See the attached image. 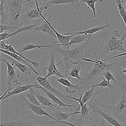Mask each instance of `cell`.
Wrapping results in <instances>:
<instances>
[{"instance_id":"cell-13","label":"cell","mask_w":126,"mask_h":126,"mask_svg":"<svg viewBox=\"0 0 126 126\" xmlns=\"http://www.w3.org/2000/svg\"><path fill=\"white\" fill-rule=\"evenodd\" d=\"M0 59L6 60L13 66L17 68L21 72V73L24 75H27L29 73H31L29 70V69H31V68L29 66H28L26 64L21 62H19L16 61V60L12 58L10 56L7 55H6L2 52H1Z\"/></svg>"},{"instance_id":"cell-21","label":"cell","mask_w":126,"mask_h":126,"mask_svg":"<svg viewBox=\"0 0 126 126\" xmlns=\"http://www.w3.org/2000/svg\"><path fill=\"white\" fill-rule=\"evenodd\" d=\"M93 110L98 115H99L108 123H109V125L113 126H124L123 124L120 123L116 118H115L111 115L109 114H107L106 113L98 108H93Z\"/></svg>"},{"instance_id":"cell-20","label":"cell","mask_w":126,"mask_h":126,"mask_svg":"<svg viewBox=\"0 0 126 126\" xmlns=\"http://www.w3.org/2000/svg\"><path fill=\"white\" fill-rule=\"evenodd\" d=\"M73 35L68 43V45L70 47L80 44H84L87 42H90L91 39H93V35L89 34H78Z\"/></svg>"},{"instance_id":"cell-44","label":"cell","mask_w":126,"mask_h":126,"mask_svg":"<svg viewBox=\"0 0 126 126\" xmlns=\"http://www.w3.org/2000/svg\"><path fill=\"white\" fill-rule=\"evenodd\" d=\"M110 126H111V125H110Z\"/></svg>"},{"instance_id":"cell-12","label":"cell","mask_w":126,"mask_h":126,"mask_svg":"<svg viewBox=\"0 0 126 126\" xmlns=\"http://www.w3.org/2000/svg\"><path fill=\"white\" fill-rule=\"evenodd\" d=\"M36 89H39L42 91L53 102L54 104L57 105L58 107H63L64 110H66L67 108H75L77 106V105L74 104H68L64 103L62 100H61L59 97L57 96L56 95L53 94L49 91H48L47 89H46L43 87L40 86L39 84L37 86Z\"/></svg>"},{"instance_id":"cell-17","label":"cell","mask_w":126,"mask_h":126,"mask_svg":"<svg viewBox=\"0 0 126 126\" xmlns=\"http://www.w3.org/2000/svg\"><path fill=\"white\" fill-rule=\"evenodd\" d=\"M37 25L35 24L28 25L26 26H23L22 27H19L17 30L13 32L8 33L7 32H4L0 33V41L7 40V39H10L11 37L17 35L18 34L24 32H26L28 31H30L32 29L34 28Z\"/></svg>"},{"instance_id":"cell-43","label":"cell","mask_w":126,"mask_h":126,"mask_svg":"<svg viewBox=\"0 0 126 126\" xmlns=\"http://www.w3.org/2000/svg\"><path fill=\"white\" fill-rule=\"evenodd\" d=\"M122 2H123V1H124V0H122Z\"/></svg>"},{"instance_id":"cell-36","label":"cell","mask_w":126,"mask_h":126,"mask_svg":"<svg viewBox=\"0 0 126 126\" xmlns=\"http://www.w3.org/2000/svg\"><path fill=\"white\" fill-rule=\"evenodd\" d=\"M19 27L13 26H11V25H8L7 24H0V33L5 32V31H9L10 30H13V29H18Z\"/></svg>"},{"instance_id":"cell-9","label":"cell","mask_w":126,"mask_h":126,"mask_svg":"<svg viewBox=\"0 0 126 126\" xmlns=\"http://www.w3.org/2000/svg\"><path fill=\"white\" fill-rule=\"evenodd\" d=\"M36 79L38 83L41 86L45 88L48 91L56 95L57 96L59 97L61 100L64 99L65 98H68L70 99V96L67 95L63 94L59 90L54 88L47 80V78H45L44 77H42L40 75L36 76Z\"/></svg>"},{"instance_id":"cell-26","label":"cell","mask_w":126,"mask_h":126,"mask_svg":"<svg viewBox=\"0 0 126 126\" xmlns=\"http://www.w3.org/2000/svg\"><path fill=\"white\" fill-rule=\"evenodd\" d=\"M35 96H36L38 101L40 103V104L41 105V106L43 109H44L46 106H47V107H49L53 112H55V110L53 108V107H55L56 108H57V109H58L59 108L57 105H56L55 104L52 103L45 96H44L43 95H42L40 94H38L37 93H36L35 92Z\"/></svg>"},{"instance_id":"cell-22","label":"cell","mask_w":126,"mask_h":126,"mask_svg":"<svg viewBox=\"0 0 126 126\" xmlns=\"http://www.w3.org/2000/svg\"><path fill=\"white\" fill-rule=\"evenodd\" d=\"M5 41L6 40L0 41V49H3V50H7L8 51H9V52H12V53H15V54H16L21 56L22 58H23L24 59H25L27 61H28L30 63H31L32 65L35 67H38L39 66V64H38V63H37L36 62H34V61H32L30 60L29 59H28V58L25 57L22 54H21L19 52H18V51H17L13 47V46H12L11 44H7L5 43Z\"/></svg>"},{"instance_id":"cell-42","label":"cell","mask_w":126,"mask_h":126,"mask_svg":"<svg viewBox=\"0 0 126 126\" xmlns=\"http://www.w3.org/2000/svg\"><path fill=\"white\" fill-rule=\"evenodd\" d=\"M48 0H45V1H48Z\"/></svg>"},{"instance_id":"cell-28","label":"cell","mask_w":126,"mask_h":126,"mask_svg":"<svg viewBox=\"0 0 126 126\" xmlns=\"http://www.w3.org/2000/svg\"><path fill=\"white\" fill-rule=\"evenodd\" d=\"M5 0H0V24H7L8 21H9V18L7 15L6 8L5 5Z\"/></svg>"},{"instance_id":"cell-33","label":"cell","mask_w":126,"mask_h":126,"mask_svg":"<svg viewBox=\"0 0 126 126\" xmlns=\"http://www.w3.org/2000/svg\"><path fill=\"white\" fill-rule=\"evenodd\" d=\"M82 3H86L88 6L91 9L93 12V17L94 18L96 17V10H95V3L96 2H102V0H82Z\"/></svg>"},{"instance_id":"cell-5","label":"cell","mask_w":126,"mask_h":126,"mask_svg":"<svg viewBox=\"0 0 126 126\" xmlns=\"http://www.w3.org/2000/svg\"><path fill=\"white\" fill-rule=\"evenodd\" d=\"M100 106L107 109L109 111V114L117 119L121 112L126 109V94L123 93L120 100L115 105H107L105 104H101Z\"/></svg>"},{"instance_id":"cell-2","label":"cell","mask_w":126,"mask_h":126,"mask_svg":"<svg viewBox=\"0 0 126 126\" xmlns=\"http://www.w3.org/2000/svg\"><path fill=\"white\" fill-rule=\"evenodd\" d=\"M82 60L85 62H91L94 63L91 70L79 83V84L83 88L84 90L90 86L91 87L94 84V80L98 78L99 76L102 75V73L105 71L110 70L113 67H119L121 65L114 63H107L105 61H103L102 60L95 58L94 60H92L86 58H83Z\"/></svg>"},{"instance_id":"cell-37","label":"cell","mask_w":126,"mask_h":126,"mask_svg":"<svg viewBox=\"0 0 126 126\" xmlns=\"http://www.w3.org/2000/svg\"><path fill=\"white\" fill-rule=\"evenodd\" d=\"M126 53H121V54L117 55L114 56H113V57H109V58H106V59H103L102 60H103V61H106L109 60H110V59L116 58H118V57H122V56H126Z\"/></svg>"},{"instance_id":"cell-10","label":"cell","mask_w":126,"mask_h":126,"mask_svg":"<svg viewBox=\"0 0 126 126\" xmlns=\"http://www.w3.org/2000/svg\"><path fill=\"white\" fill-rule=\"evenodd\" d=\"M55 53L51 51V56L49 63L47 67V73L44 77L45 78H48V77L52 76H56L58 78H67L64 74H63V73L60 72L57 68V65L55 62Z\"/></svg>"},{"instance_id":"cell-34","label":"cell","mask_w":126,"mask_h":126,"mask_svg":"<svg viewBox=\"0 0 126 126\" xmlns=\"http://www.w3.org/2000/svg\"><path fill=\"white\" fill-rule=\"evenodd\" d=\"M94 88L95 87L93 86H91V88L89 90L85 92L82 98V101L83 103H87V102L91 99V97L93 94Z\"/></svg>"},{"instance_id":"cell-32","label":"cell","mask_w":126,"mask_h":126,"mask_svg":"<svg viewBox=\"0 0 126 126\" xmlns=\"http://www.w3.org/2000/svg\"><path fill=\"white\" fill-rule=\"evenodd\" d=\"M80 111H77L74 112H71L69 113H63V112H57L54 115V117L60 121H65L69 118L75 114H80Z\"/></svg>"},{"instance_id":"cell-31","label":"cell","mask_w":126,"mask_h":126,"mask_svg":"<svg viewBox=\"0 0 126 126\" xmlns=\"http://www.w3.org/2000/svg\"><path fill=\"white\" fill-rule=\"evenodd\" d=\"M114 2L116 3L120 16L123 20L125 25L126 27V8L123 5V2L122 0H115Z\"/></svg>"},{"instance_id":"cell-29","label":"cell","mask_w":126,"mask_h":126,"mask_svg":"<svg viewBox=\"0 0 126 126\" xmlns=\"http://www.w3.org/2000/svg\"><path fill=\"white\" fill-rule=\"evenodd\" d=\"M34 89L35 88H33L30 90H28V92L25 94L26 97H27V99L28 100V101L30 103L35 105L41 106L40 103L38 101L35 96Z\"/></svg>"},{"instance_id":"cell-38","label":"cell","mask_w":126,"mask_h":126,"mask_svg":"<svg viewBox=\"0 0 126 126\" xmlns=\"http://www.w3.org/2000/svg\"><path fill=\"white\" fill-rule=\"evenodd\" d=\"M90 126H107V124L106 123V121L103 119L102 121L100 123H98L96 124H93Z\"/></svg>"},{"instance_id":"cell-11","label":"cell","mask_w":126,"mask_h":126,"mask_svg":"<svg viewBox=\"0 0 126 126\" xmlns=\"http://www.w3.org/2000/svg\"><path fill=\"white\" fill-rule=\"evenodd\" d=\"M82 3V0H50L38 3V4L39 5H46L48 6L52 5H65L78 10Z\"/></svg>"},{"instance_id":"cell-16","label":"cell","mask_w":126,"mask_h":126,"mask_svg":"<svg viewBox=\"0 0 126 126\" xmlns=\"http://www.w3.org/2000/svg\"><path fill=\"white\" fill-rule=\"evenodd\" d=\"M85 61H77L74 62L71 68L65 75L66 77L69 80L71 78H75L79 81L82 80L81 77L80 76V71L83 67V64Z\"/></svg>"},{"instance_id":"cell-41","label":"cell","mask_w":126,"mask_h":126,"mask_svg":"<svg viewBox=\"0 0 126 126\" xmlns=\"http://www.w3.org/2000/svg\"><path fill=\"white\" fill-rule=\"evenodd\" d=\"M125 5H126V0H125Z\"/></svg>"},{"instance_id":"cell-19","label":"cell","mask_w":126,"mask_h":126,"mask_svg":"<svg viewBox=\"0 0 126 126\" xmlns=\"http://www.w3.org/2000/svg\"><path fill=\"white\" fill-rule=\"evenodd\" d=\"M111 23H108L106 25L100 26V27H94L92 28L88 29L86 30L80 31V32H66L63 33V34L64 35H71V34H89L91 35H93V34L98 32L103 31L106 32V29L109 28L111 25Z\"/></svg>"},{"instance_id":"cell-23","label":"cell","mask_w":126,"mask_h":126,"mask_svg":"<svg viewBox=\"0 0 126 126\" xmlns=\"http://www.w3.org/2000/svg\"><path fill=\"white\" fill-rule=\"evenodd\" d=\"M62 46L60 44H43V45H37V44H25L21 47L20 49L18 51L21 54H23L24 52L30 51L32 50H33L35 49H45L47 47H50L52 46Z\"/></svg>"},{"instance_id":"cell-14","label":"cell","mask_w":126,"mask_h":126,"mask_svg":"<svg viewBox=\"0 0 126 126\" xmlns=\"http://www.w3.org/2000/svg\"><path fill=\"white\" fill-rule=\"evenodd\" d=\"M41 18L44 21V22L39 25H37L36 26L32 29L30 31L42 32L52 37L56 38L55 33L50 27V22L45 18L43 14H41Z\"/></svg>"},{"instance_id":"cell-8","label":"cell","mask_w":126,"mask_h":126,"mask_svg":"<svg viewBox=\"0 0 126 126\" xmlns=\"http://www.w3.org/2000/svg\"><path fill=\"white\" fill-rule=\"evenodd\" d=\"M24 99L26 101V105H27L28 108L30 110H31L33 113H34L35 115H36L37 116H45L49 117L51 119L54 120L56 123H57L59 124H63V125H65L67 126L69 125V122H66L64 121H60V120H57V119L54 118L53 116H52L51 115L49 114L47 112H45L44 110V109L41 106L34 105V104L30 103V102H29L27 99H26L25 98H24Z\"/></svg>"},{"instance_id":"cell-39","label":"cell","mask_w":126,"mask_h":126,"mask_svg":"<svg viewBox=\"0 0 126 126\" xmlns=\"http://www.w3.org/2000/svg\"><path fill=\"white\" fill-rule=\"evenodd\" d=\"M120 72H122V73H126V68H125V69H124L123 70L121 71Z\"/></svg>"},{"instance_id":"cell-1","label":"cell","mask_w":126,"mask_h":126,"mask_svg":"<svg viewBox=\"0 0 126 126\" xmlns=\"http://www.w3.org/2000/svg\"><path fill=\"white\" fill-rule=\"evenodd\" d=\"M126 36V32L123 36L120 38V34L117 30L113 31L111 33L105 34L101 45L95 52V58L100 59L101 57L107 54L126 53V49L123 46Z\"/></svg>"},{"instance_id":"cell-7","label":"cell","mask_w":126,"mask_h":126,"mask_svg":"<svg viewBox=\"0 0 126 126\" xmlns=\"http://www.w3.org/2000/svg\"><path fill=\"white\" fill-rule=\"evenodd\" d=\"M15 87L11 91L7 93L1 99H0V102H2L4 100H6L10 96H13L14 95H17L19 94L25 92L30 90L32 89L35 88L36 89L37 86L39 85V84H26L22 85L19 82L15 83Z\"/></svg>"},{"instance_id":"cell-25","label":"cell","mask_w":126,"mask_h":126,"mask_svg":"<svg viewBox=\"0 0 126 126\" xmlns=\"http://www.w3.org/2000/svg\"><path fill=\"white\" fill-rule=\"evenodd\" d=\"M0 52H2L6 55H7L9 56H10L11 57H12V58L14 59L15 60H16V61L19 62H21L25 64H26V65H27L28 66H29L32 71L33 72L35 73L36 75H39V74L32 66V65H30L29 62H28V61H27L25 59H24L23 58H22L21 56L15 54V53H12V52H10L9 51H8L7 50H3V49H0Z\"/></svg>"},{"instance_id":"cell-3","label":"cell","mask_w":126,"mask_h":126,"mask_svg":"<svg viewBox=\"0 0 126 126\" xmlns=\"http://www.w3.org/2000/svg\"><path fill=\"white\" fill-rule=\"evenodd\" d=\"M9 12V24L12 26L20 23L23 5L33 0H6Z\"/></svg>"},{"instance_id":"cell-18","label":"cell","mask_w":126,"mask_h":126,"mask_svg":"<svg viewBox=\"0 0 126 126\" xmlns=\"http://www.w3.org/2000/svg\"><path fill=\"white\" fill-rule=\"evenodd\" d=\"M0 61L5 63L7 67V85H10L12 83L18 82L17 79L19 77V75L16 73L13 66L5 59H0Z\"/></svg>"},{"instance_id":"cell-24","label":"cell","mask_w":126,"mask_h":126,"mask_svg":"<svg viewBox=\"0 0 126 126\" xmlns=\"http://www.w3.org/2000/svg\"><path fill=\"white\" fill-rule=\"evenodd\" d=\"M114 76L116 82V86L123 94H126V73L119 72Z\"/></svg>"},{"instance_id":"cell-4","label":"cell","mask_w":126,"mask_h":126,"mask_svg":"<svg viewBox=\"0 0 126 126\" xmlns=\"http://www.w3.org/2000/svg\"><path fill=\"white\" fill-rule=\"evenodd\" d=\"M35 2V6L32 8H29L22 13L20 23L23 22H28L33 20H36L41 18L42 11L46 10L48 8V5H39L38 0H33Z\"/></svg>"},{"instance_id":"cell-27","label":"cell","mask_w":126,"mask_h":126,"mask_svg":"<svg viewBox=\"0 0 126 126\" xmlns=\"http://www.w3.org/2000/svg\"><path fill=\"white\" fill-rule=\"evenodd\" d=\"M82 95L81 94H79V97H75L70 96V99H73L75 100H76L78 102L79 105L80 106V116L82 117H84L86 116L89 113L90 110H91V108H88L87 106V103H83L82 101Z\"/></svg>"},{"instance_id":"cell-15","label":"cell","mask_w":126,"mask_h":126,"mask_svg":"<svg viewBox=\"0 0 126 126\" xmlns=\"http://www.w3.org/2000/svg\"><path fill=\"white\" fill-rule=\"evenodd\" d=\"M57 81L62 85L65 87V91L70 94H74L76 91H78L81 94V91L84 90L83 88L79 84V83L74 85L70 82L67 78H58Z\"/></svg>"},{"instance_id":"cell-30","label":"cell","mask_w":126,"mask_h":126,"mask_svg":"<svg viewBox=\"0 0 126 126\" xmlns=\"http://www.w3.org/2000/svg\"><path fill=\"white\" fill-rule=\"evenodd\" d=\"M92 86H93L94 87H100L101 88H108L109 89L111 93H112L115 87L116 86V84L115 83L114 84H111L110 82L108 81L107 80H106L104 77L103 78V79L98 83L95 84H93Z\"/></svg>"},{"instance_id":"cell-40","label":"cell","mask_w":126,"mask_h":126,"mask_svg":"<svg viewBox=\"0 0 126 126\" xmlns=\"http://www.w3.org/2000/svg\"><path fill=\"white\" fill-rule=\"evenodd\" d=\"M111 2H114L115 0H109Z\"/></svg>"},{"instance_id":"cell-6","label":"cell","mask_w":126,"mask_h":126,"mask_svg":"<svg viewBox=\"0 0 126 126\" xmlns=\"http://www.w3.org/2000/svg\"><path fill=\"white\" fill-rule=\"evenodd\" d=\"M0 126H48V125L41 124L31 121L28 118H19L11 120L1 121Z\"/></svg>"},{"instance_id":"cell-45","label":"cell","mask_w":126,"mask_h":126,"mask_svg":"<svg viewBox=\"0 0 126 126\" xmlns=\"http://www.w3.org/2000/svg\"><path fill=\"white\" fill-rule=\"evenodd\" d=\"M111 126H112V125H111Z\"/></svg>"},{"instance_id":"cell-35","label":"cell","mask_w":126,"mask_h":126,"mask_svg":"<svg viewBox=\"0 0 126 126\" xmlns=\"http://www.w3.org/2000/svg\"><path fill=\"white\" fill-rule=\"evenodd\" d=\"M103 76V77L107 80L108 81L110 82V81H113L114 83L116 84V80L115 79L114 76L112 75V74L110 72V70H108L102 73V75Z\"/></svg>"}]
</instances>
